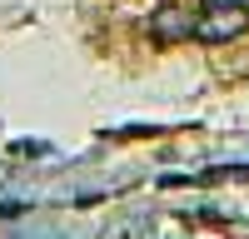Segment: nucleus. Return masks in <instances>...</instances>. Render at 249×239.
<instances>
[{
	"instance_id": "nucleus-1",
	"label": "nucleus",
	"mask_w": 249,
	"mask_h": 239,
	"mask_svg": "<svg viewBox=\"0 0 249 239\" xmlns=\"http://www.w3.org/2000/svg\"><path fill=\"white\" fill-rule=\"evenodd\" d=\"M249 25V5H210L204 15H195V35L204 45H219V40H239Z\"/></svg>"
},
{
	"instance_id": "nucleus-3",
	"label": "nucleus",
	"mask_w": 249,
	"mask_h": 239,
	"mask_svg": "<svg viewBox=\"0 0 249 239\" xmlns=\"http://www.w3.org/2000/svg\"><path fill=\"white\" fill-rule=\"evenodd\" d=\"M244 5H249V0H244Z\"/></svg>"
},
{
	"instance_id": "nucleus-2",
	"label": "nucleus",
	"mask_w": 249,
	"mask_h": 239,
	"mask_svg": "<svg viewBox=\"0 0 249 239\" xmlns=\"http://www.w3.org/2000/svg\"><path fill=\"white\" fill-rule=\"evenodd\" d=\"M150 35L160 40V45L190 40V35H195V15H190V10H175V5H170V10H160V15L150 20Z\"/></svg>"
}]
</instances>
